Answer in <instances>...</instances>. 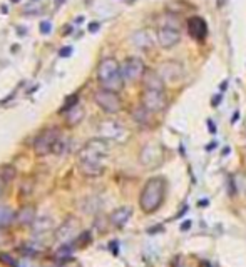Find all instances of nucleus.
Returning a JSON list of instances; mask_svg holds the SVG:
<instances>
[{"label": "nucleus", "mask_w": 246, "mask_h": 267, "mask_svg": "<svg viewBox=\"0 0 246 267\" xmlns=\"http://www.w3.org/2000/svg\"><path fill=\"white\" fill-rule=\"evenodd\" d=\"M109 155V142L105 139H91L81 147L79 154V171L85 177H99L104 174V160Z\"/></svg>", "instance_id": "f257e3e1"}, {"label": "nucleus", "mask_w": 246, "mask_h": 267, "mask_svg": "<svg viewBox=\"0 0 246 267\" xmlns=\"http://www.w3.org/2000/svg\"><path fill=\"white\" fill-rule=\"evenodd\" d=\"M166 195V180L164 177H151L144 184L139 195V207L144 214H152L163 206Z\"/></svg>", "instance_id": "f03ea898"}, {"label": "nucleus", "mask_w": 246, "mask_h": 267, "mask_svg": "<svg viewBox=\"0 0 246 267\" xmlns=\"http://www.w3.org/2000/svg\"><path fill=\"white\" fill-rule=\"evenodd\" d=\"M97 80H99L102 89L114 90V92H119L124 87V77L123 70H121V64L114 57H105L101 60L99 67H97Z\"/></svg>", "instance_id": "7ed1b4c3"}, {"label": "nucleus", "mask_w": 246, "mask_h": 267, "mask_svg": "<svg viewBox=\"0 0 246 267\" xmlns=\"http://www.w3.org/2000/svg\"><path fill=\"white\" fill-rule=\"evenodd\" d=\"M97 134H99L101 139H105L107 142L112 140V142H117V144H124L129 139V131L126 125L121 124L119 120H112V119L99 122V125H97Z\"/></svg>", "instance_id": "20e7f679"}, {"label": "nucleus", "mask_w": 246, "mask_h": 267, "mask_svg": "<svg viewBox=\"0 0 246 267\" xmlns=\"http://www.w3.org/2000/svg\"><path fill=\"white\" fill-rule=\"evenodd\" d=\"M61 139V131L57 127H49L44 129L41 134L37 135L34 142V152L39 157H44L50 152H54V147H56L57 140Z\"/></svg>", "instance_id": "39448f33"}, {"label": "nucleus", "mask_w": 246, "mask_h": 267, "mask_svg": "<svg viewBox=\"0 0 246 267\" xmlns=\"http://www.w3.org/2000/svg\"><path fill=\"white\" fill-rule=\"evenodd\" d=\"M141 105L146 107L151 114L163 112L167 105V97L164 89H144L141 95Z\"/></svg>", "instance_id": "423d86ee"}, {"label": "nucleus", "mask_w": 246, "mask_h": 267, "mask_svg": "<svg viewBox=\"0 0 246 267\" xmlns=\"http://www.w3.org/2000/svg\"><path fill=\"white\" fill-rule=\"evenodd\" d=\"M94 100H96V104L99 105L105 114H117L123 109V100H121V97L117 95V92H114V90H107L101 87L94 94Z\"/></svg>", "instance_id": "0eeeda50"}, {"label": "nucleus", "mask_w": 246, "mask_h": 267, "mask_svg": "<svg viewBox=\"0 0 246 267\" xmlns=\"http://www.w3.org/2000/svg\"><path fill=\"white\" fill-rule=\"evenodd\" d=\"M139 160L144 167L147 169H156L164 162V149L163 145L156 142H147L141 149Z\"/></svg>", "instance_id": "6e6552de"}, {"label": "nucleus", "mask_w": 246, "mask_h": 267, "mask_svg": "<svg viewBox=\"0 0 246 267\" xmlns=\"http://www.w3.org/2000/svg\"><path fill=\"white\" fill-rule=\"evenodd\" d=\"M158 74L161 76L164 84L176 85L184 78V69L178 60H164L159 64Z\"/></svg>", "instance_id": "1a4fd4ad"}, {"label": "nucleus", "mask_w": 246, "mask_h": 267, "mask_svg": "<svg viewBox=\"0 0 246 267\" xmlns=\"http://www.w3.org/2000/svg\"><path fill=\"white\" fill-rule=\"evenodd\" d=\"M121 70H123L124 82H138L143 80V76L146 72V65H144L143 58L139 57H127L126 60L121 64Z\"/></svg>", "instance_id": "9d476101"}, {"label": "nucleus", "mask_w": 246, "mask_h": 267, "mask_svg": "<svg viewBox=\"0 0 246 267\" xmlns=\"http://www.w3.org/2000/svg\"><path fill=\"white\" fill-rule=\"evenodd\" d=\"M156 38H158V44L167 50L181 42V32L174 25H161L156 30Z\"/></svg>", "instance_id": "9b49d317"}, {"label": "nucleus", "mask_w": 246, "mask_h": 267, "mask_svg": "<svg viewBox=\"0 0 246 267\" xmlns=\"http://www.w3.org/2000/svg\"><path fill=\"white\" fill-rule=\"evenodd\" d=\"M77 235H79V219H76L74 215H69L65 222L56 230V237L62 242H67Z\"/></svg>", "instance_id": "f8f14e48"}, {"label": "nucleus", "mask_w": 246, "mask_h": 267, "mask_svg": "<svg viewBox=\"0 0 246 267\" xmlns=\"http://www.w3.org/2000/svg\"><path fill=\"white\" fill-rule=\"evenodd\" d=\"M131 42L139 50H151L156 42H158V38H156V34H152L149 29H141L132 34Z\"/></svg>", "instance_id": "ddd939ff"}, {"label": "nucleus", "mask_w": 246, "mask_h": 267, "mask_svg": "<svg viewBox=\"0 0 246 267\" xmlns=\"http://www.w3.org/2000/svg\"><path fill=\"white\" fill-rule=\"evenodd\" d=\"M187 32H189L194 40L203 42L206 38V35H208V23H206L205 19L194 15V17H191L187 20Z\"/></svg>", "instance_id": "4468645a"}, {"label": "nucleus", "mask_w": 246, "mask_h": 267, "mask_svg": "<svg viewBox=\"0 0 246 267\" xmlns=\"http://www.w3.org/2000/svg\"><path fill=\"white\" fill-rule=\"evenodd\" d=\"M37 221V210L32 204H27V206H22L20 209L15 214V222L20 227H30L34 226V222Z\"/></svg>", "instance_id": "2eb2a0df"}, {"label": "nucleus", "mask_w": 246, "mask_h": 267, "mask_svg": "<svg viewBox=\"0 0 246 267\" xmlns=\"http://www.w3.org/2000/svg\"><path fill=\"white\" fill-rule=\"evenodd\" d=\"M131 217H132V209L129 206H123V207H117L116 210L111 212V215H109V222H111V226H114V227H124Z\"/></svg>", "instance_id": "dca6fc26"}, {"label": "nucleus", "mask_w": 246, "mask_h": 267, "mask_svg": "<svg viewBox=\"0 0 246 267\" xmlns=\"http://www.w3.org/2000/svg\"><path fill=\"white\" fill-rule=\"evenodd\" d=\"M144 89H164V80L156 70H146L143 76Z\"/></svg>", "instance_id": "f3484780"}, {"label": "nucleus", "mask_w": 246, "mask_h": 267, "mask_svg": "<svg viewBox=\"0 0 246 267\" xmlns=\"http://www.w3.org/2000/svg\"><path fill=\"white\" fill-rule=\"evenodd\" d=\"M85 111L82 109V105L76 104L74 107H70L67 112H65V120H67V125L74 127V125H79L82 120H84Z\"/></svg>", "instance_id": "a211bd4d"}, {"label": "nucleus", "mask_w": 246, "mask_h": 267, "mask_svg": "<svg viewBox=\"0 0 246 267\" xmlns=\"http://www.w3.org/2000/svg\"><path fill=\"white\" fill-rule=\"evenodd\" d=\"M15 214L17 212H14L9 206H0V227H7L15 222Z\"/></svg>", "instance_id": "6ab92c4d"}, {"label": "nucleus", "mask_w": 246, "mask_h": 267, "mask_svg": "<svg viewBox=\"0 0 246 267\" xmlns=\"http://www.w3.org/2000/svg\"><path fill=\"white\" fill-rule=\"evenodd\" d=\"M34 232L35 234H45V232H49L50 229H52V219H49V217H39L37 221L34 222Z\"/></svg>", "instance_id": "aec40b11"}, {"label": "nucleus", "mask_w": 246, "mask_h": 267, "mask_svg": "<svg viewBox=\"0 0 246 267\" xmlns=\"http://www.w3.org/2000/svg\"><path fill=\"white\" fill-rule=\"evenodd\" d=\"M132 117L136 119V122H139V124H147V120H149V117H151V112L147 111L146 107H138L134 112H132Z\"/></svg>", "instance_id": "412c9836"}, {"label": "nucleus", "mask_w": 246, "mask_h": 267, "mask_svg": "<svg viewBox=\"0 0 246 267\" xmlns=\"http://www.w3.org/2000/svg\"><path fill=\"white\" fill-rule=\"evenodd\" d=\"M76 104H79V95H72L70 99L65 100V104H64V107H62V111H61V112H62V114L67 112L69 109H70V107H74Z\"/></svg>", "instance_id": "4be33fe9"}, {"label": "nucleus", "mask_w": 246, "mask_h": 267, "mask_svg": "<svg viewBox=\"0 0 246 267\" xmlns=\"http://www.w3.org/2000/svg\"><path fill=\"white\" fill-rule=\"evenodd\" d=\"M9 182H10V180L7 179L5 175L0 174V197H2V195L5 194V191H7V186H9Z\"/></svg>", "instance_id": "5701e85b"}, {"label": "nucleus", "mask_w": 246, "mask_h": 267, "mask_svg": "<svg viewBox=\"0 0 246 267\" xmlns=\"http://www.w3.org/2000/svg\"><path fill=\"white\" fill-rule=\"evenodd\" d=\"M50 32H52V23H50L49 20H44L41 23V34L49 35Z\"/></svg>", "instance_id": "b1692460"}, {"label": "nucleus", "mask_w": 246, "mask_h": 267, "mask_svg": "<svg viewBox=\"0 0 246 267\" xmlns=\"http://www.w3.org/2000/svg\"><path fill=\"white\" fill-rule=\"evenodd\" d=\"M70 256V247L69 246H62L61 250L57 252V259H67Z\"/></svg>", "instance_id": "393cba45"}, {"label": "nucleus", "mask_w": 246, "mask_h": 267, "mask_svg": "<svg viewBox=\"0 0 246 267\" xmlns=\"http://www.w3.org/2000/svg\"><path fill=\"white\" fill-rule=\"evenodd\" d=\"M10 241V235L3 230V227H0V246L2 244H7V242Z\"/></svg>", "instance_id": "a878e982"}, {"label": "nucleus", "mask_w": 246, "mask_h": 267, "mask_svg": "<svg viewBox=\"0 0 246 267\" xmlns=\"http://www.w3.org/2000/svg\"><path fill=\"white\" fill-rule=\"evenodd\" d=\"M70 54H72V47H65V49L61 50V56L62 57H69Z\"/></svg>", "instance_id": "bb28decb"}, {"label": "nucleus", "mask_w": 246, "mask_h": 267, "mask_svg": "<svg viewBox=\"0 0 246 267\" xmlns=\"http://www.w3.org/2000/svg\"><path fill=\"white\" fill-rule=\"evenodd\" d=\"M97 27H99V23H92V25H89V30H91V32H96Z\"/></svg>", "instance_id": "cd10ccee"}, {"label": "nucleus", "mask_w": 246, "mask_h": 267, "mask_svg": "<svg viewBox=\"0 0 246 267\" xmlns=\"http://www.w3.org/2000/svg\"><path fill=\"white\" fill-rule=\"evenodd\" d=\"M176 267H187V266L184 264V262H181V261H179L178 264H176Z\"/></svg>", "instance_id": "c85d7f7f"}]
</instances>
